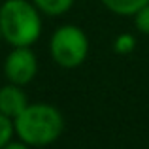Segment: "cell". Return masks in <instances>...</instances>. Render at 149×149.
Listing matches in <instances>:
<instances>
[{
	"label": "cell",
	"mask_w": 149,
	"mask_h": 149,
	"mask_svg": "<svg viewBox=\"0 0 149 149\" xmlns=\"http://www.w3.org/2000/svg\"><path fill=\"white\" fill-rule=\"evenodd\" d=\"M15 136L30 147H47L64 132V117L61 109L45 102H29L13 119Z\"/></svg>",
	"instance_id": "6da1fadb"
},
{
	"label": "cell",
	"mask_w": 149,
	"mask_h": 149,
	"mask_svg": "<svg viewBox=\"0 0 149 149\" xmlns=\"http://www.w3.org/2000/svg\"><path fill=\"white\" fill-rule=\"evenodd\" d=\"M0 32L11 47H32L42 36V11L32 0H4L0 4Z\"/></svg>",
	"instance_id": "7a4b0ae2"
},
{
	"label": "cell",
	"mask_w": 149,
	"mask_h": 149,
	"mask_svg": "<svg viewBox=\"0 0 149 149\" xmlns=\"http://www.w3.org/2000/svg\"><path fill=\"white\" fill-rule=\"evenodd\" d=\"M49 55L61 68H77L89 55V38L77 25H62L51 34Z\"/></svg>",
	"instance_id": "3957f363"
},
{
	"label": "cell",
	"mask_w": 149,
	"mask_h": 149,
	"mask_svg": "<svg viewBox=\"0 0 149 149\" xmlns=\"http://www.w3.org/2000/svg\"><path fill=\"white\" fill-rule=\"evenodd\" d=\"M4 76L10 83L15 85H29L38 74V57L29 45H19L11 47V51L4 58Z\"/></svg>",
	"instance_id": "277c9868"
},
{
	"label": "cell",
	"mask_w": 149,
	"mask_h": 149,
	"mask_svg": "<svg viewBox=\"0 0 149 149\" xmlns=\"http://www.w3.org/2000/svg\"><path fill=\"white\" fill-rule=\"evenodd\" d=\"M26 106H29V96L21 85L8 81L6 85L0 87V113L15 119Z\"/></svg>",
	"instance_id": "5b68a950"
},
{
	"label": "cell",
	"mask_w": 149,
	"mask_h": 149,
	"mask_svg": "<svg viewBox=\"0 0 149 149\" xmlns=\"http://www.w3.org/2000/svg\"><path fill=\"white\" fill-rule=\"evenodd\" d=\"M102 6L121 17H134L149 0H100Z\"/></svg>",
	"instance_id": "8992f818"
},
{
	"label": "cell",
	"mask_w": 149,
	"mask_h": 149,
	"mask_svg": "<svg viewBox=\"0 0 149 149\" xmlns=\"http://www.w3.org/2000/svg\"><path fill=\"white\" fill-rule=\"evenodd\" d=\"M76 0H32V4L42 11V15L49 17H61L66 11L72 10Z\"/></svg>",
	"instance_id": "52a82bcc"
},
{
	"label": "cell",
	"mask_w": 149,
	"mask_h": 149,
	"mask_svg": "<svg viewBox=\"0 0 149 149\" xmlns=\"http://www.w3.org/2000/svg\"><path fill=\"white\" fill-rule=\"evenodd\" d=\"M13 138H15L13 119L4 115V113H0V149H4Z\"/></svg>",
	"instance_id": "ba28073f"
},
{
	"label": "cell",
	"mask_w": 149,
	"mask_h": 149,
	"mask_svg": "<svg viewBox=\"0 0 149 149\" xmlns=\"http://www.w3.org/2000/svg\"><path fill=\"white\" fill-rule=\"evenodd\" d=\"M136 47V38L128 32H123L113 40V51L119 55H128L130 51H134Z\"/></svg>",
	"instance_id": "9c48e42d"
},
{
	"label": "cell",
	"mask_w": 149,
	"mask_h": 149,
	"mask_svg": "<svg viewBox=\"0 0 149 149\" xmlns=\"http://www.w3.org/2000/svg\"><path fill=\"white\" fill-rule=\"evenodd\" d=\"M134 23L142 34H149V2L134 15Z\"/></svg>",
	"instance_id": "30bf717a"
},
{
	"label": "cell",
	"mask_w": 149,
	"mask_h": 149,
	"mask_svg": "<svg viewBox=\"0 0 149 149\" xmlns=\"http://www.w3.org/2000/svg\"><path fill=\"white\" fill-rule=\"evenodd\" d=\"M4 149H34V147H30L29 146V143H25V142H21V140H11V142L10 143H8V146L6 147H4Z\"/></svg>",
	"instance_id": "8fae6325"
},
{
	"label": "cell",
	"mask_w": 149,
	"mask_h": 149,
	"mask_svg": "<svg viewBox=\"0 0 149 149\" xmlns=\"http://www.w3.org/2000/svg\"><path fill=\"white\" fill-rule=\"evenodd\" d=\"M0 42H2V32H0Z\"/></svg>",
	"instance_id": "7c38bea8"
}]
</instances>
